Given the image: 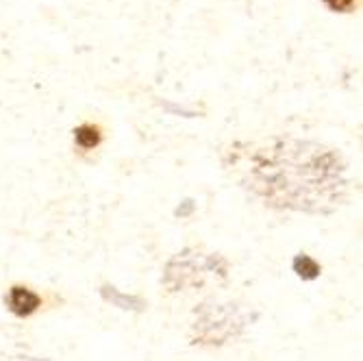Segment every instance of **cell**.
Returning a JSON list of instances; mask_svg holds the SVG:
<instances>
[{
    "mask_svg": "<svg viewBox=\"0 0 363 361\" xmlns=\"http://www.w3.org/2000/svg\"><path fill=\"white\" fill-rule=\"evenodd\" d=\"M74 140L81 148L89 150V148H96L103 140V133H101V126L96 124H81L77 130H74Z\"/></svg>",
    "mask_w": 363,
    "mask_h": 361,
    "instance_id": "2",
    "label": "cell"
},
{
    "mask_svg": "<svg viewBox=\"0 0 363 361\" xmlns=\"http://www.w3.org/2000/svg\"><path fill=\"white\" fill-rule=\"evenodd\" d=\"M9 309L24 318V316H30L33 311H38V307L42 305V299L38 296L35 291H30L28 287H22V285H13L9 289Z\"/></svg>",
    "mask_w": 363,
    "mask_h": 361,
    "instance_id": "1",
    "label": "cell"
},
{
    "mask_svg": "<svg viewBox=\"0 0 363 361\" xmlns=\"http://www.w3.org/2000/svg\"><path fill=\"white\" fill-rule=\"evenodd\" d=\"M294 272L305 281H311L320 274V266L309 257V255H298L294 259Z\"/></svg>",
    "mask_w": 363,
    "mask_h": 361,
    "instance_id": "3",
    "label": "cell"
},
{
    "mask_svg": "<svg viewBox=\"0 0 363 361\" xmlns=\"http://www.w3.org/2000/svg\"><path fill=\"white\" fill-rule=\"evenodd\" d=\"M324 5L328 9H333V11L346 13V11H352V7L357 5V0H324Z\"/></svg>",
    "mask_w": 363,
    "mask_h": 361,
    "instance_id": "4",
    "label": "cell"
}]
</instances>
